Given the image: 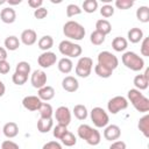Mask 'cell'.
I'll return each mask as SVG.
<instances>
[{
  "mask_svg": "<svg viewBox=\"0 0 149 149\" xmlns=\"http://www.w3.org/2000/svg\"><path fill=\"white\" fill-rule=\"evenodd\" d=\"M81 7H83L81 10H84L85 13H88V14L94 13L98 9V1L97 0H85L83 2Z\"/></svg>",
  "mask_w": 149,
  "mask_h": 149,
  "instance_id": "32",
  "label": "cell"
},
{
  "mask_svg": "<svg viewBox=\"0 0 149 149\" xmlns=\"http://www.w3.org/2000/svg\"><path fill=\"white\" fill-rule=\"evenodd\" d=\"M0 149H20L19 144L15 143L14 141L12 140H6L1 143V148Z\"/></svg>",
  "mask_w": 149,
  "mask_h": 149,
  "instance_id": "44",
  "label": "cell"
},
{
  "mask_svg": "<svg viewBox=\"0 0 149 149\" xmlns=\"http://www.w3.org/2000/svg\"><path fill=\"white\" fill-rule=\"evenodd\" d=\"M128 107V100L122 95L113 97L107 102V109L111 114H116L120 111H123Z\"/></svg>",
  "mask_w": 149,
  "mask_h": 149,
  "instance_id": "9",
  "label": "cell"
},
{
  "mask_svg": "<svg viewBox=\"0 0 149 149\" xmlns=\"http://www.w3.org/2000/svg\"><path fill=\"white\" fill-rule=\"evenodd\" d=\"M0 19L3 23L10 24L16 20V12L12 7H5L0 12Z\"/></svg>",
  "mask_w": 149,
  "mask_h": 149,
  "instance_id": "18",
  "label": "cell"
},
{
  "mask_svg": "<svg viewBox=\"0 0 149 149\" xmlns=\"http://www.w3.org/2000/svg\"><path fill=\"white\" fill-rule=\"evenodd\" d=\"M105 38H106V36L104 34L97 31V30H94L91 34V36H90V41H91V43L93 45H100V44H102L105 42Z\"/></svg>",
  "mask_w": 149,
  "mask_h": 149,
  "instance_id": "34",
  "label": "cell"
},
{
  "mask_svg": "<svg viewBox=\"0 0 149 149\" xmlns=\"http://www.w3.org/2000/svg\"><path fill=\"white\" fill-rule=\"evenodd\" d=\"M9 71H10V64L7 61H1L0 62V73L7 74Z\"/></svg>",
  "mask_w": 149,
  "mask_h": 149,
  "instance_id": "46",
  "label": "cell"
},
{
  "mask_svg": "<svg viewBox=\"0 0 149 149\" xmlns=\"http://www.w3.org/2000/svg\"><path fill=\"white\" fill-rule=\"evenodd\" d=\"M3 43H5V49L6 50H9V51H15L20 47V40L16 36H14V35L7 36L5 38V42Z\"/></svg>",
  "mask_w": 149,
  "mask_h": 149,
  "instance_id": "27",
  "label": "cell"
},
{
  "mask_svg": "<svg viewBox=\"0 0 149 149\" xmlns=\"http://www.w3.org/2000/svg\"><path fill=\"white\" fill-rule=\"evenodd\" d=\"M122 64L132 71H141L144 68V61L134 51H126L121 57Z\"/></svg>",
  "mask_w": 149,
  "mask_h": 149,
  "instance_id": "4",
  "label": "cell"
},
{
  "mask_svg": "<svg viewBox=\"0 0 149 149\" xmlns=\"http://www.w3.org/2000/svg\"><path fill=\"white\" fill-rule=\"evenodd\" d=\"M42 149H63V148H62V144L59 142H57V141H49L45 144H43Z\"/></svg>",
  "mask_w": 149,
  "mask_h": 149,
  "instance_id": "45",
  "label": "cell"
},
{
  "mask_svg": "<svg viewBox=\"0 0 149 149\" xmlns=\"http://www.w3.org/2000/svg\"><path fill=\"white\" fill-rule=\"evenodd\" d=\"M30 70H31V69H30V64H29L28 62H24V61L19 62V63L16 64V68H15V72L26 74V76H28V74L30 73Z\"/></svg>",
  "mask_w": 149,
  "mask_h": 149,
  "instance_id": "36",
  "label": "cell"
},
{
  "mask_svg": "<svg viewBox=\"0 0 149 149\" xmlns=\"http://www.w3.org/2000/svg\"><path fill=\"white\" fill-rule=\"evenodd\" d=\"M2 133L7 139H13L19 134V126L15 122L9 121L2 127Z\"/></svg>",
  "mask_w": 149,
  "mask_h": 149,
  "instance_id": "20",
  "label": "cell"
},
{
  "mask_svg": "<svg viewBox=\"0 0 149 149\" xmlns=\"http://www.w3.org/2000/svg\"><path fill=\"white\" fill-rule=\"evenodd\" d=\"M7 61V50L3 47H0V62Z\"/></svg>",
  "mask_w": 149,
  "mask_h": 149,
  "instance_id": "49",
  "label": "cell"
},
{
  "mask_svg": "<svg viewBox=\"0 0 149 149\" xmlns=\"http://www.w3.org/2000/svg\"><path fill=\"white\" fill-rule=\"evenodd\" d=\"M38 112H40V118H42V119H52L54 111H52V107H51L50 104L42 102Z\"/></svg>",
  "mask_w": 149,
  "mask_h": 149,
  "instance_id": "29",
  "label": "cell"
},
{
  "mask_svg": "<svg viewBox=\"0 0 149 149\" xmlns=\"http://www.w3.org/2000/svg\"><path fill=\"white\" fill-rule=\"evenodd\" d=\"M100 14H101V16H104L106 19L107 17H111L114 14V7L112 5H104L100 8Z\"/></svg>",
  "mask_w": 149,
  "mask_h": 149,
  "instance_id": "41",
  "label": "cell"
},
{
  "mask_svg": "<svg viewBox=\"0 0 149 149\" xmlns=\"http://www.w3.org/2000/svg\"><path fill=\"white\" fill-rule=\"evenodd\" d=\"M56 62H57V56L52 51H44L37 58L38 65L41 68H43V69H48V68L52 66Z\"/></svg>",
  "mask_w": 149,
  "mask_h": 149,
  "instance_id": "10",
  "label": "cell"
},
{
  "mask_svg": "<svg viewBox=\"0 0 149 149\" xmlns=\"http://www.w3.org/2000/svg\"><path fill=\"white\" fill-rule=\"evenodd\" d=\"M12 80H13V83L15 85L21 86V85L26 84V81L28 80V76L22 74V73H19V72H14V74L12 76Z\"/></svg>",
  "mask_w": 149,
  "mask_h": 149,
  "instance_id": "39",
  "label": "cell"
},
{
  "mask_svg": "<svg viewBox=\"0 0 149 149\" xmlns=\"http://www.w3.org/2000/svg\"><path fill=\"white\" fill-rule=\"evenodd\" d=\"M91 120L97 128H105L109 122L107 112L101 107H93L91 111Z\"/></svg>",
  "mask_w": 149,
  "mask_h": 149,
  "instance_id": "7",
  "label": "cell"
},
{
  "mask_svg": "<svg viewBox=\"0 0 149 149\" xmlns=\"http://www.w3.org/2000/svg\"><path fill=\"white\" fill-rule=\"evenodd\" d=\"M92 68H93L92 58H90L87 56H83L78 59V62L76 64V68H74V71H76V74L78 77L87 78L92 72Z\"/></svg>",
  "mask_w": 149,
  "mask_h": 149,
  "instance_id": "6",
  "label": "cell"
},
{
  "mask_svg": "<svg viewBox=\"0 0 149 149\" xmlns=\"http://www.w3.org/2000/svg\"><path fill=\"white\" fill-rule=\"evenodd\" d=\"M77 133H78V136L90 146H98L101 141V135L99 130H97L95 128H92L88 125H85V123L80 125L77 129Z\"/></svg>",
  "mask_w": 149,
  "mask_h": 149,
  "instance_id": "2",
  "label": "cell"
},
{
  "mask_svg": "<svg viewBox=\"0 0 149 149\" xmlns=\"http://www.w3.org/2000/svg\"><path fill=\"white\" fill-rule=\"evenodd\" d=\"M37 45H38V48L41 50H43V52L44 51H49L54 45V38L50 35H44L38 40Z\"/></svg>",
  "mask_w": 149,
  "mask_h": 149,
  "instance_id": "26",
  "label": "cell"
},
{
  "mask_svg": "<svg viewBox=\"0 0 149 149\" xmlns=\"http://www.w3.org/2000/svg\"><path fill=\"white\" fill-rule=\"evenodd\" d=\"M55 118L58 125H63L68 127L71 122V112L66 106H59L55 112Z\"/></svg>",
  "mask_w": 149,
  "mask_h": 149,
  "instance_id": "11",
  "label": "cell"
},
{
  "mask_svg": "<svg viewBox=\"0 0 149 149\" xmlns=\"http://www.w3.org/2000/svg\"><path fill=\"white\" fill-rule=\"evenodd\" d=\"M134 6V1L133 0H116L115 1V7L119 9H129L130 7Z\"/></svg>",
  "mask_w": 149,
  "mask_h": 149,
  "instance_id": "40",
  "label": "cell"
},
{
  "mask_svg": "<svg viewBox=\"0 0 149 149\" xmlns=\"http://www.w3.org/2000/svg\"><path fill=\"white\" fill-rule=\"evenodd\" d=\"M42 100L37 97V95H27L22 99V106L28 109V111H31V112H35V111H38L41 105H42Z\"/></svg>",
  "mask_w": 149,
  "mask_h": 149,
  "instance_id": "14",
  "label": "cell"
},
{
  "mask_svg": "<svg viewBox=\"0 0 149 149\" xmlns=\"http://www.w3.org/2000/svg\"><path fill=\"white\" fill-rule=\"evenodd\" d=\"M62 87L63 90H65L66 92L73 93L79 88V83L77 80V78L72 77V76H66L63 80H62Z\"/></svg>",
  "mask_w": 149,
  "mask_h": 149,
  "instance_id": "17",
  "label": "cell"
},
{
  "mask_svg": "<svg viewBox=\"0 0 149 149\" xmlns=\"http://www.w3.org/2000/svg\"><path fill=\"white\" fill-rule=\"evenodd\" d=\"M108 149H126V143L121 140H118V141H114Z\"/></svg>",
  "mask_w": 149,
  "mask_h": 149,
  "instance_id": "47",
  "label": "cell"
},
{
  "mask_svg": "<svg viewBox=\"0 0 149 149\" xmlns=\"http://www.w3.org/2000/svg\"><path fill=\"white\" fill-rule=\"evenodd\" d=\"M128 47V41L125 38V37H121V36H116L113 38L112 41V48L118 51V52H121V51H125Z\"/></svg>",
  "mask_w": 149,
  "mask_h": 149,
  "instance_id": "25",
  "label": "cell"
},
{
  "mask_svg": "<svg viewBox=\"0 0 149 149\" xmlns=\"http://www.w3.org/2000/svg\"><path fill=\"white\" fill-rule=\"evenodd\" d=\"M121 136V129L116 125H107L104 130V137L107 141H116Z\"/></svg>",
  "mask_w": 149,
  "mask_h": 149,
  "instance_id": "15",
  "label": "cell"
},
{
  "mask_svg": "<svg viewBox=\"0 0 149 149\" xmlns=\"http://www.w3.org/2000/svg\"><path fill=\"white\" fill-rule=\"evenodd\" d=\"M68 132H69V130H68V127H66V126L58 125V123H57V126H55L54 129H52V134H54V136H55L57 140H61Z\"/></svg>",
  "mask_w": 149,
  "mask_h": 149,
  "instance_id": "37",
  "label": "cell"
},
{
  "mask_svg": "<svg viewBox=\"0 0 149 149\" xmlns=\"http://www.w3.org/2000/svg\"><path fill=\"white\" fill-rule=\"evenodd\" d=\"M47 15H48V9L44 7H40V8L34 10V16L37 20H42V19L47 17Z\"/></svg>",
  "mask_w": 149,
  "mask_h": 149,
  "instance_id": "43",
  "label": "cell"
},
{
  "mask_svg": "<svg viewBox=\"0 0 149 149\" xmlns=\"http://www.w3.org/2000/svg\"><path fill=\"white\" fill-rule=\"evenodd\" d=\"M63 34L65 35V37H68L70 40L80 41V40L84 38L86 31H85V28L80 23H78L77 21L70 20V21L64 23V26H63Z\"/></svg>",
  "mask_w": 149,
  "mask_h": 149,
  "instance_id": "3",
  "label": "cell"
},
{
  "mask_svg": "<svg viewBox=\"0 0 149 149\" xmlns=\"http://www.w3.org/2000/svg\"><path fill=\"white\" fill-rule=\"evenodd\" d=\"M37 97H38L42 101H49V100H51V99L55 97V90H54L52 86L45 85V86L38 88Z\"/></svg>",
  "mask_w": 149,
  "mask_h": 149,
  "instance_id": "19",
  "label": "cell"
},
{
  "mask_svg": "<svg viewBox=\"0 0 149 149\" xmlns=\"http://www.w3.org/2000/svg\"><path fill=\"white\" fill-rule=\"evenodd\" d=\"M98 64L114 71L119 65L118 57L109 51H101L98 54Z\"/></svg>",
  "mask_w": 149,
  "mask_h": 149,
  "instance_id": "8",
  "label": "cell"
},
{
  "mask_svg": "<svg viewBox=\"0 0 149 149\" xmlns=\"http://www.w3.org/2000/svg\"><path fill=\"white\" fill-rule=\"evenodd\" d=\"M58 50L59 52L68 57V58H73V57H78L81 55V47L77 43H73L69 40H64L58 44Z\"/></svg>",
  "mask_w": 149,
  "mask_h": 149,
  "instance_id": "5",
  "label": "cell"
},
{
  "mask_svg": "<svg viewBox=\"0 0 149 149\" xmlns=\"http://www.w3.org/2000/svg\"><path fill=\"white\" fill-rule=\"evenodd\" d=\"M139 130L144 135V137H149V114H144L137 123Z\"/></svg>",
  "mask_w": 149,
  "mask_h": 149,
  "instance_id": "28",
  "label": "cell"
},
{
  "mask_svg": "<svg viewBox=\"0 0 149 149\" xmlns=\"http://www.w3.org/2000/svg\"><path fill=\"white\" fill-rule=\"evenodd\" d=\"M128 100L130 101V104L133 105V107L140 112V113H147L149 111V99L147 97H144L141 91L136 90V88H130L127 93Z\"/></svg>",
  "mask_w": 149,
  "mask_h": 149,
  "instance_id": "1",
  "label": "cell"
},
{
  "mask_svg": "<svg viewBox=\"0 0 149 149\" xmlns=\"http://www.w3.org/2000/svg\"><path fill=\"white\" fill-rule=\"evenodd\" d=\"M72 112H73V115H74V116H76L78 120H80V121L85 120V119L87 118V115H88L87 108H86L84 105H81V104L76 105V106L73 107Z\"/></svg>",
  "mask_w": 149,
  "mask_h": 149,
  "instance_id": "30",
  "label": "cell"
},
{
  "mask_svg": "<svg viewBox=\"0 0 149 149\" xmlns=\"http://www.w3.org/2000/svg\"><path fill=\"white\" fill-rule=\"evenodd\" d=\"M95 30L99 31V33H101V34H104L106 36V35H108L112 31V24L109 23L108 20L100 19V20H98L95 22Z\"/></svg>",
  "mask_w": 149,
  "mask_h": 149,
  "instance_id": "23",
  "label": "cell"
},
{
  "mask_svg": "<svg viewBox=\"0 0 149 149\" xmlns=\"http://www.w3.org/2000/svg\"><path fill=\"white\" fill-rule=\"evenodd\" d=\"M54 128V121L52 119H42L40 118L37 121V130L42 134H45L50 132Z\"/></svg>",
  "mask_w": 149,
  "mask_h": 149,
  "instance_id": "24",
  "label": "cell"
},
{
  "mask_svg": "<svg viewBox=\"0 0 149 149\" xmlns=\"http://www.w3.org/2000/svg\"><path fill=\"white\" fill-rule=\"evenodd\" d=\"M5 92H6V86H5V84L0 80V98L5 94Z\"/></svg>",
  "mask_w": 149,
  "mask_h": 149,
  "instance_id": "50",
  "label": "cell"
},
{
  "mask_svg": "<svg viewBox=\"0 0 149 149\" xmlns=\"http://www.w3.org/2000/svg\"><path fill=\"white\" fill-rule=\"evenodd\" d=\"M66 16L68 17H72V16H76V15H79L83 10L81 8L78 6V5H74V3H70L66 6Z\"/></svg>",
  "mask_w": 149,
  "mask_h": 149,
  "instance_id": "38",
  "label": "cell"
},
{
  "mask_svg": "<svg viewBox=\"0 0 149 149\" xmlns=\"http://www.w3.org/2000/svg\"><path fill=\"white\" fill-rule=\"evenodd\" d=\"M47 73L43 71V70H35L33 73H31V77H30V83L33 85V87L35 88H41L43 86L47 85Z\"/></svg>",
  "mask_w": 149,
  "mask_h": 149,
  "instance_id": "12",
  "label": "cell"
},
{
  "mask_svg": "<svg viewBox=\"0 0 149 149\" xmlns=\"http://www.w3.org/2000/svg\"><path fill=\"white\" fill-rule=\"evenodd\" d=\"M62 143L65 146V147H73L76 143H77V137L71 133V132H68L62 139H61Z\"/></svg>",
  "mask_w": 149,
  "mask_h": 149,
  "instance_id": "35",
  "label": "cell"
},
{
  "mask_svg": "<svg viewBox=\"0 0 149 149\" xmlns=\"http://www.w3.org/2000/svg\"><path fill=\"white\" fill-rule=\"evenodd\" d=\"M43 1L42 0H28V6L31 7L33 9H37L40 7H42Z\"/></svg>",
  "mask_w": 149,
  "mask_h": 149,
  "instance_id": "48",
  "label": "cell"
},
{
  "mask_svg": "<svg viewBox=\"0 0 149 149\" xmlns=\"http://www.w3.org/2000/svg\"><path fill=\"white\" fill-rule=\"evenodd\" d=\"M7 3H9V5H19V3H21V0H8Z\"/></svg>",
  "mask_w": 149,
  "mask_h": 149,
  "instance_id": "51",
  "label": "cell"
},
{
  "mask_svg": "<svg viewBox=\"0 0 149 149\" xmlns=\"http://www.w3.org/2000/svg\"><path fill=\"white\" fill-rule=\"evenodd\" d=\"M57 68H58V70H59L62 73L68 74V73H70V72L72 71V69H73V63H72V61H71L70 58L63 57V58H61V59L58 61Z\"/></svg>",
  "mask_w": 149,
  "mask_h": 149,
  "instance_id": "22",
  "label": "cell"
},
{
  "mask_svg": "<svg viewBox=\"0 0 149 149\" xmlns=\"http://www.w3.org/2000/svg\"><path fill=\"white\" fill-rule=\"evenodd\" d=\"M94 72L100 78H109L112 76V73H113L112 70H109V69H107V68H105V66H102L100 64H97L94 66Z\"/></svg>",
  "mask_w": 149,
  "mask_h": 149,
  "instance_id": "33",
  "label": "cell"
},
{
  "mask_svg": "<svg viewBox=\"0 0 149 149\" xmlns=\"http://www.w3.org/2000/svg\"><path fill=\"white\" fill-rule=\"evenodd\" d=\"M136 19L142 23L149 22V8L147 6L139 7L136 9Z\"/></svg>",
  "mask_w": 149,
  "mask_h": 149,
  "instance_id": "31",
  "label": "cell"
},
{
  "mask_svg": "<svg viewBox=\"0 0 149 149\" xmlns=\"http://www.w3.org/2000/svg\"><path fill=\"white\" fill-rule=\"evenodd\" d=\"M141 54L142 56L149 57V38L148 37H143L142 43H141Z\"/></svg>",
  "mask_w": 149,
  "mask_h": 149,
  "instance_id": "42",
  "label": "cell"
},
{
  "mask_svg": "<svg viewBox=\"0 0 149 149\" xmlns=\"http://www.w3.org/2000/svg\"><path fill=\"white\" fill-rule=\"evenodd\" d=\"M20 40L21 42L24 44V45H33L36 43L37 41V34L35 30L33 29H24L22 33H21V36H20Z\"/></svg>",
  "mask_w": 149,
  "mask_h": 149,
  "instance_id": "16",
  "label": "cell"
},
{
  "mask_svg": "<svg viewBox=\"0 0 149 149\" xmlns=\"http://www.w3.org/2000/svg\"><path fill=\"white\" fill-rule=\"evenodd\" d=\"M127 37H128V41L130 43H139L140 41L143 40L144 36H143L142 29H140L137 27H134V28H130V30H128Z\"/></svg>",
  "mask_w": 149,
  "mask_h": 149,
  "instance_id": "21",
  "label": "cell"
},
{
  "mask_svg": "<svg viewBox=\"0 0 149 149\" xmlns=\"http://www.w3.org/2000/svg\"><path fill=\"white\" fill-rule=\"evenodd\" d=\"M133 83H134V86H135L136 90H139V91L147 90L148 85H149V69L147 68L143 73L136 74L134 77Z\"/></svg>",
  "mask_w": 149,
  "mask_h": 149,
  "instance_id": "13",
  "label": "cell"
}]
</instances>
